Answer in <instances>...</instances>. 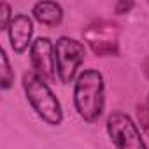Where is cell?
Listing matches in <instances>:
<instances>
[{
	"mask_svg": "<svg viewBox=\"0 0 149 149\" xmlns=\"http://www.w3.org/2000/svg\"><path fill=\"white\" fill-rule=\"evenodd\" d=\"M74 102L84 121H95L104 111V77L95 68L83 70L76 81Z\"/></svg>",
	"mask_w": 149,
	"mask_h": 149,
	"instance_id": "6da1fadb",
	"label": "cell"
},
{
	"mask_svg": "<svg viewBox=\"0 0 149 149\" xmlns=\"http://www.w3.org/2000/svg\"><path fill=\"white\" fill-rule=\"evenodd\" d=\"M23 88L26 93L28 102L32 104V107L35 109V112L39 114V118H42L46 123L56 126L61 123V107L60 102L56 100V97L53 95V91L49 90V86L46 84L44 79H40L35 72L25 74L23 77Z\"/></svg>",
	"mask_w": 149,
	"mask_h": 149,
	"instance_id": "7a4b0ae2",
	"label": "cell"
},
{
	"mask_svg": "<svg viewBox=\"0 0 149 149\" xmlns=\"http://www.w3.org/2000/svg\"><path fill=\"white\" fill-rule=\"evenodd\" d=\"M84 56H86V49L81 42L68 37H61L56 40L54 60H56V74L61 83L68 84L74 79L76 70L83 63Z\"/></svg>",
	"mask_w": 149,
	"mask_h": 149,
	"instance_id": "3957f363",
	"label": "cell"
},
{
	"mask_svg": "<svg viewBox=\"0 0 149 149\" xmlns=\"http://www.w3.org/2000/svg\"><path fill=\"white\" fill-rule=\"evenodd\" d=\"M107 133L118 149H147L135 123L123 112H112L107 118Z\"/></svg>",
	"mask_w": 149,
	"mask_h": 149,
	"instance_id": "277c9868",
	"label": "cell"
},
{
	"mask_svg": "<svg viewBox=\"0 0 149 149\" xmlns=\"http://www.w3.org/2000/svg\"><path fill=\"white\" fill-rule=\"evenodd\" d=\"M118 37H119L118 26L109 21H95L84 30L86 42L98 56L118 54Z\"/></svg>",
	"mask_w": 149,
	"mask_h": 149,
	"instance_id": "5b68a950",
	"label": "cell"
},
{
	"mask_svg": "<svg viewBox=\"0 0 149 149\" xmlns=\"http://www.w3.org/2000/svg\"><path fill=\"white\" fill-rule=\"evenodd\" d=\"M32 65L35 74L44 81L56 79V60H54V47L49 39H37L30 49Z\"/></svg>",
	"mask_w": 149,
	"mask_h": 149,
	"instance_id": "8992f818",
	"label": "cell"
},
{
	"mask_svg": "<svg viewBox=\"0 0 149 149\" xmlns=\"http://www.w3.org/2000/svg\"><path fill=\"white\" fill-rule=\"evenodd\" d=\"M9 40L11 46L16 53H23L28 44H30V37H32V21L28 16L25 14H16L9 25Z\"/></svg>",
	"mask_w": 149,
	"mask_h": 149,
	"instance_id": "52a82bcc",
	"label": "cell"
},
{
	"mask_svg": "<svg viewBox=\"0 0 149 149\" xmlns=\"http://www.w3.org/2000/svg\"><path fill=\"white\" fill-rule=\"evenodd\" d=\"M33 16L42 25L54 26V25H58L61 21L63 13H61V7L58 4H54V2H39L33 7Z\"/></svg>",
	"mask_w": 149,
	"mask_h": 149,
	"instance_id": "ba28073f",
	"label": "cell"
},
{
	"mask_svg": "<svg viewBox=\"0 0 149 149\" xmlns=\"http://www.w3.org/2000/svg\"><path fill=\"white\" fill-rule=\"evenodd\" d=\"M0 79H2L4 90L11 88V84L14 81V72L11 70V65H9V60H7V54L4 49L0 51Z\"/></svg>",
	"mask_w": 149,
	"mask_h": 149,
	"instance_id": "9c48e42d",
	"label": "cell"
},
{
	"mask_svg": "<svg viewBox=\"0 0 149 149\" xmlns=\"http://www.w3.org/2000/svg\"><path fill=\"white\" fill-rule=\"evenodd\" d=\"M13 18H11V9L6 2L0 4V28H9Z\"/></svg>",
	"mask_w": 149,
	"mask_h": 149,
	"instance_id": "30bf717a",
	"label": "cell"
},
{
	"mask_svg": "<svg viewBox=\"0 0 149 149\" xmlns=\"http://www.w3.org/2000/svg\"><path fill=\"white\" fill-rule=\"evenodd\" d=\"M130 7H132V4H130V2H128V4H125V2H119V4L116 6V11H118V13H121V11H128Z\"/></svg>",
	"mask_w": 149,
	"mask_h": 149,
	"instance_id": "8fae6325",
	"label": "cell"
},
{
	"mask_svg": "<svg viewBox=\"0 0 149 149\" xmlns=\"http://www.w3.org/2000/svg\"><path fill=\"white\" fill-rule=\"evenodd\" d=\"M142 68H144V74L147 76V79H149V56L144 60V63H142Z\"/></svg>",
	"mask_w": 149,
	"mask_h": 149,
	"instance_id": "7c38bea8",
	"label": "cell"
}]
</instances>
